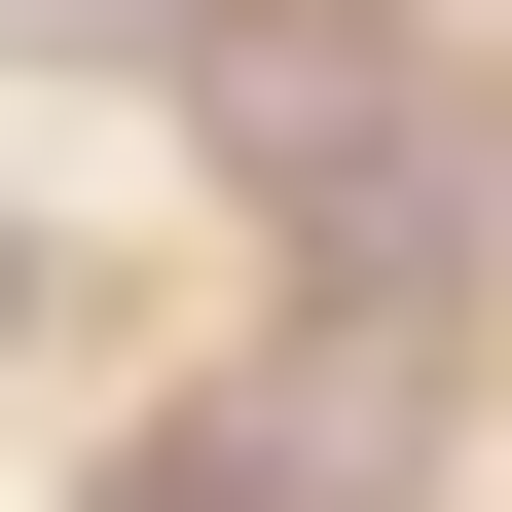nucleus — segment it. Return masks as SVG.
I'll use <instances>...</instances> for the list:
<instances>
[{
    "mask_svg": "<svg viewBox=\"0 0 512 512\" xmlns=\"http://www.w3.org/2000/svg\"><path fill=\"white\" fill-rule=\"evenodd\" d=\"M403 476H439V293H330L256 403H147L110 439V512H403Z\"/></svg>",
    "mask_w": 512,
    "mask_h": 512,
    "instance_id": "obj_1",
    "label": "nucleus"
},
{
    "mask_svg": "<svg viewBox=\"0 0 512 512\" xmlns=\"http://www.w3.org/2000/svg\"><path fill=\"white\" fill-rule=\"evenodd\" d=\"M0 37H74V74H220V0H0Z\"/></svg>",
    "mask_w": 512,
    "mask_h": 512,
    "instance_id": "obj_2",
    "label": "nucleus"
},
{
    "mask_svg": "<svg viewBox=\"0 0 512 512\" xmlns=\"http://www.w3.org/2000/svg\"><path fill=\"white\" fill-rule=\"evenodd\" d=\"M0 330H37V220H0Z\"/></svg>",
    "mask_w": 512,
    "mask_h": 512,
    "instance_id": "obj_3",
    "label": "nucleus"
}]
</instances>
